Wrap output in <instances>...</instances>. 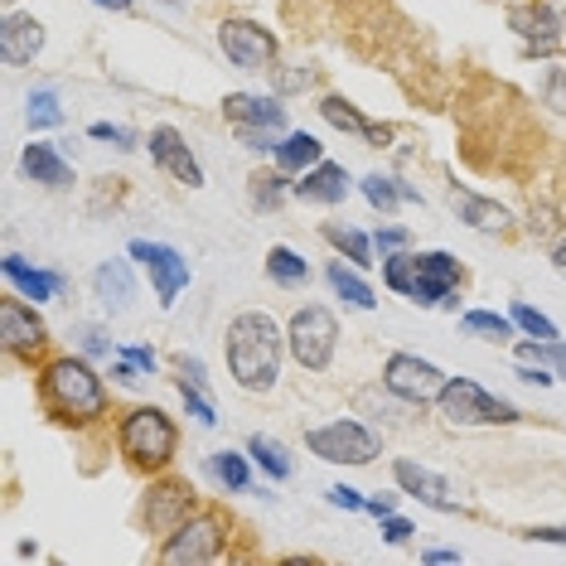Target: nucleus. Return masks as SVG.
Listing matches in <instances>:
<instances>
[{
    "instance_id": "obj_25",
    "label": "nucleus",
    "mask_w": 566,
    "mask_h": 566,
    "mask_svg": "<svg viewBox=\"0 0 566 566\" xmlns=\"http://www.w3.org/2000/svg\"><path fill=\"white\" fill-rule=\"evenodd\" d=\"M325 281H329V291L349 305V311H373V305H378V291H373L364 281V272H358L354 262H344V256L325 266Z\"/></svg>"
},
{
    "instance_id": "obj_12",
    "label": "nucleus",
    "mask_w": 566,
    "mask_h": 566,
    "mask_svg": "<svg viewBox=\"0 0 566 566\" xmlns=\"http://www.w3.org/2000/svg\"><path fill=\"white\" fill-rule=\"evenodd\" d=\"M0 344H6L10 358H30V364L44 358V349H49V325H44L40 305L24 301L20 291L0 301Z\"/></svg>"
},
{
    "instance_id": "obj_2",
    "label": "nucleus",
    "mask_w": 566,
    "mask_h": 566,
    "mask_svg": "<svg viewBox=\"0 0 566 566\" xmlns=\"http://www.w3.org/2000/svg\"><path fill=\"white\" fill-rule=\"evenodd\" d=\"M286 354H291L286 329H281L266 311H242V315L228 319L223 358H228V378H233L242 392H272Z\"/></svg>"
},
{
    "instance_id": "obj_7",
    "label": "nucleus",
    "mask_w": 566,
    "mask_h": 566,
    "mask_svg": "<svg viewBox=\"0 0 566 566\" xmlns=\"http://www.w3.org/2000/svg\"><path fill=\"white\" fill-rule=\"evenodd\" d=\"M286 349L305 373H325L339 349V319L325 305H301L286 319Z\"/></svg>"
},
{
    "instance_id": "obj_20",
    "label": "nucleus",
    "mask_w": 566,
    "mask_h": 566,
    "mask_svg": "<svg viewBox=\"0 0 566 566\" xmlns=\"http://www.w3.org/2000/svg\"><path fill=\"white\" fill-rule=\"evenodd\" d=\"M93 295L102 301V311L126 315L136 305V272H132V252L126 256H107L93 272Z\"/></svg>"
},
{
    "instance_id": "obj_21",
    "label": "nucleus",
    "mask_w": 566,
    "mask_h": 566,
    "mask_svg": "<svg viewBox=\"0 0 566 566\" xmlns=\"http://www.w3.org/2000/svg\"><path fill=\"white\" fill-rule=\"evenodd\" d=\"M349 189H354V179H349V170H344V165L319 160L315 170H305L301 179H295L291 195L301 199V203H319V209H334V203L349 199Z\"/></svg>"
},
{
    "instance_id": "obj_52",
    "label": "nucleus",
    "mask_w": 566,
    "mask_h": 566,
    "mask_svg": "<svg viewBox=\"0 0 566 566\" xmlns=\"http://www.w3.org/2000/svg\"><path fill=\"white\" fill-rule=\"evenodd\" d=\"M93 6H97V10H112V15H126L136 0H93Z\"/></svg>"
},
{
    "instance_id": "obj_26",
    "label": "nucleus",
    "mask_w": 566,
    "mask_h": 566,
    "mask_svg": "<svg viewBox=\"0 0 566 566\" xmlns=\"http://www.w3.org/2000/svg\"><path fill=\"white\" fill-rule=\"evenodd\" d=\"M276 170H286L291 179H301L305 170H315L319 160H325V146H319V136L311 132H286L281 136V150H276Z\"/></svg>"
},
{
    "instance_id": "obj_39",
    "label": "nucleus",
    "mask_w": 566,
    "mask_h": 566,
    "mask_svg": "<svg viewBox=\"0 0 566 566\" xmlns=\"http://www.w3.org/2000/svg\"><path fill=\"white\" fill-rule=\"evenodd\" d=\"M537 102L552 112V117H566V69H547L543 83H537Z\"/></svg>"
},
{
    "instance_id": "obj_34",
    "label": "nucleus",
    "mask_w": 566,
    "mask_h": 566,
    "mask_svg": "<svg viewBox=\"0 0 566 566\" xmlns=\"http://www.w3.org/2000/svg\"><path fill=\"white\" fill-rule=\"evenodd\" d=\"M24 122H30V132H49V126H63V102L54 87H34L30 97H24Z\"/></svg>"
},
{
    "instance_id": "obj_44",
    "label": "nucleus",
    "mask_w": 566,
    "mask_h": 566,
    "mask_svg": "<svg viewBox=\"0 0 566 566\" xmlns=\"http://www.w3.org/2000/svg\"><path fill=\"white\" fill-rule=\"evenodd\" d=\"M373 248H378L382 256H388V252H402V248H411V233H407V228H397V223H382L378 233H373Z\"/></svg>"
},
{
    "instance_id": "obj_16",
    "label": "nucleus",
    "mask_w": 566,
    "mask_h": 566,
    "mask_svg": "<svg viewBox=\"0 0 566 566\" xmlns=\"http://www.w3.org/2000/svg\"><path fill=\"white\" fill-rule=\"evenodd\" d=\"M150 146V165H156L160 175H170L175 185L185 189H203V165L195 160V150L185 146V136L175 132V126H156V132L146 136Z\"/></svg>"
},
{
    "instance_id": "obj_10",
    "label": "nucleus",
    "mask_w": 566,
    "mask_h": 566,
    "mask_svg": "<svg viewBox=\"0 0 566 566\" xmlns=\"http://www.w3.org/2000/svg\"><path fill=\"white\" fill-rule=\"evenodd\" d=\"M382 388H388L397 402H407V407H427L441 397L446 388V373L431 364V358H421V354H388L382 358Z\"/></svg>"
},
{
    "instance_id": "obj_30",
    "label": "nucleus",
    "mask_w": 566,
    "mask_h": 566,
    "mask_svg": "<svg viewBox=\"0 0 566 566\" xmlns=\"http://www.w3.org/2000/svg\"><path fill=\"white\" fill-rule=\"evenodd\" d=\"M209 474L228 494H248L252 489V455L248 450H213L209 455Z\"/></svg>"
},
{
    "instance_id": "obj_29",
    "label": "nucleus",
    "mask_w": 566,
    "mask_h": 566,
    "mask_svg": "<svg viewBox=\"0 0 566 566\" xmlns=\"http://www.w3.org/2000/svg\"><path fill=\"white\" fill-rule=\"evenodd\" d=\"M248 455H252V465L266 474L272 484H286L291 474H295V460H291V450L276 441V436H266V431H256L252 441H248Z\"/></svg>"
},
{
    "instance_id": "obj_42",
    "label": "nucleus",
    "mask_w": 566,
    "mask_h": 566,
    "mask_svg": "<svg viewBox=\"0 0 566 566\" xmlns=\"http://www.w3.org/2000/svg\"><path fill=\"white\" fill-rule=\"evenodd\" d=\"M78 354H87V358H112V354H117V344H112L102 329L83 325V329H78Z\"/></svg>"
},
{
    "instance_id": "obj_3",
    "label": "nucleus",
    "mask_w": 566,
    "mask_h": 566,
    "mask_svg": "<svg viewBox=\"0 0 566 566\" xmlns=\"http://www.w3.org/2000/svg\"><path fill=\"white\" fill-rule=\"evenodd\" d=\"M117 450L126 465L146 470V474H160L175 465L179 455V427L165 407H132L126 417H117Z\"/></svg>"
},
{
    "instance_id": "obj_9",
    "label": "nucleus",
    "mask_w": 566,
    "mask_h": 566,
    "mask_svg": "<svg viewBox=\"0 0 566 566\" xmlns=\"http://www.w3.org/2000/svg\"><path fill=\"white\" fill-rule=\"evenodd\" d=\"M199 509V494L189 480H179V474H156L146 489V499H140V523H146V533L156 537H170L179 523L189 518V513Z\"/></svg>"
},
{
    "instance_id": "obj_31",
    "label": "nucleus",
    "mask_w": 566,
    "mask_h": 566,
    "mask_svg": "<svg viewBox=\"0 0 566 566\" xmlns=\"http://www.w3.org/2000/svg\"><path fill=\"white\" fill-rule=\"evenodd\" d=\"M460 329L474 334V339H489V344H513L518 339L513 315H499V311H465L460 315Z\"/></svg>"
},
{
    "instance_id": "obj_23",
    "label": "nucleus",
    "mask_w": 566,
    "mask_h": 566,
    "mask_svg": "<svg viewBox=\"0 0 566 566\" xmlns=\"http://www.w3.org/2000/svg\"><path fill=\"white\" fill-rule=\"evenodd\" d=\"M0 272H6V281L15 286L24 301H34V305H44V301H54L59 291H69V281H63L59 272H44V266H34V262H24L20 252H6V262H0Z\"/></svg>"
},
{
    "instance_id": "obj_8",
    "label": "nucleus",
    "mask_w": 566,
    "mask_h": 566,
    "mask_svg": "<svg viewBox=\"0 0 566 566\" xmlns=\"http://www.w3.org/2000/svg\"><path fill=\"white\" fill-rule=\"evenodd\" d=\"M126 252H132V262L150 276V291H156L160 311H175V301L189 291V281H195V272H189L185 256H179L170 242H150V238H136Z\"/></svg>"
},
{
    "instance_id": "obj_17",
    "label": "nucleus",
    "mask_w": 566,
    "mask_h": 566,
    "mask_svg": "<svg viewBox=\"0 0 566 566\" xmlns=\"http://www.w3.org/2000/svg\"><path fill=\"white\" fill-rule=\"evenodd\" d=\"M20 170L30 185L49 189V195H69L73 185H78V175H73V165L63 160L59 146H49V140H30V146L20 150Z\"/></svg>"
},
{
    "instance_id": "obj_46",
    "label": "nucleus",
    "mask_w": 566,
    "mask_h": 566,
    "mask_svg": "<svg viewBox=\"0 0 566 566\" xmlns=\"http://www.w3.org/2000/svg\"><path fill=\"white\" fill-rule=\"evenodd\" d=\"M329 504H334V509H344V513H364L368 494H358L354 484H334V489H329Z\"/></svg>"
},
{
    "instance_id": "obj_22",
    "label": "nucleus",
    "mask_w": 566,
    "mask_h": 566,
    "mask_svg": "<svg viewBox=\"0 0 566 566\" xmlns=\"http://www.w3.org/2000/svg\"><path fill=\"white\" fill-rule=\"evenodd\" d=\"M223 117L228 126H266V132H286V107L281 93H228L223 97Z\"/></svg>"
},
{
    "instance_id": "obj_32",
    "label": "nucleus",
    "mask_w": 566,
    "mask_h": 566,
    "mask_svg": "<svg viewBox=\"0 0 566 566\" xmlns=\"http://www.w3.org/2000/svg\"><path fill=\"white\" fill-rule=\"evenodd\" d=\"M382 286L392 295H402V301H411V295H417V252L402 248V252L382 256Z\"/></svg>"
},
{
    "instance_id": "obj_14",
    "label": "nucleus",
    "mask_w": 566,
    "mask_h": 566,
    "mask_svg": "<svg viewBox=\"0 0 566 566\" xmlns=\"http://www.w3.org/2000/svg\"><path fill=\"white\" fill-rule=\"evenodd\" d=\"M460 272L455 252L446 248H431V252H417V295H411V305H421V311H436V305H455L460 301Z\"/></svg>"
},
{
    "instance_id": "obj_24",
    "label": "nucleus",
    "mask_w": 566,
    "mask_h": 566,
    "mask_svg": "<svg viewBox=\"0 0 566 566\" xmlns=\"http://www.w3.org/2000/svg\"><path fill=\"white\" fill-rule=\"evenodd\" d=\"M319 117H325L334 132H344V136H364L368 146H388V140H392V126H373L344 93H325V97H319Z\"/></svg>"
},
{
    "instance_id": "obj_50",
    "label": "nucleus",
    "mask_w": 566,
    "mask_h": 566,
    "mask_svg": "<svg viewBox=\"0 0 566 566\" xmlns=\"http://www.w3.org/2000/svg\"><path fill=\"white\" fill-rule=\"evenodd\" d=\"M397 499H402V489H397V494H368L364 513H373V518H382V513H397Z\"/></svg>"
},
{
    "instance_id": "obj_37",
    "label": "nucleus",
    "mask_w": 566,
    "mask_h": 566,
    "mask_svg": "<svg viewBox=\"0 0 566 566\" xmlns=\"http://www.w3.org/2000/svg\"><path fill=\"white\" fill-rule=\"evenodd\" d=\"M175 388H179V402H185V411L199 421V427H218V407H213V397L199 388V382H189V378H175Z\"/></svg>"
},
{
    "instance_id": "obj_35",
    "label": "nucleus",
    "mask_w": 566,
    "mask_h": 566,
    "mask_svg": "<svg viewBox=\"0 0 566 566\" xmlns=\"http://www.w3.org/2000/svg\"><path fill=\"white\" fill-rule=\"evenodd\" d=\"M513 358H527V364H543L557 378H566V339H518L513 344Z\"/></svg>"
},
{
    "instance_id": "obj_19",
    "label": "nucleus",
    "mask_w": 566,
    "mask_h": 566,
    "mask_svg": "<svg viewBox=\"0 0 566 566\" xmlns=\"http://www.w3.org/2000/svg\"><path fill=\"white\" fill-rule=\"evenodd\" d=\"M40 54H44V24L24 15V10H6V20H0V59L10 69H24Z\"/></svg>"
},
{
    "instance_id": "obj_38",
    "label": "nucleus",
    "mask_w": 566,
    "mask_h": 566,
    "mask_svg": "<svg viewBox=\"0 0 566 566\" xmlns=\"http://www.w3.org/2000/svg\"><path fill=\"white\" fill-rule=\"evenodd\" d=\"M513 325H518V334H527V339H562L557 334V325L537 311V305H527V301H513Z\"/></svg>"
},
{
    "instance_id": "obj_51",
    "label": "nucleus",
    "mask_w": 566,
    "mask_h": 566,
    "mask_svg": "<svg viewBox=\"0 0 566 566\" xmlns=\"http://www.w3.org/2000/svg\"><path fill=\"white\" fill-rule=\"evenodd\" d=\"M552 266H557V272L566 276V233H562L557 242H552Z\"/></svg>"
},
{
    "instance_id": "obj_49",
    "label": "nucleus",
    "mask_w": 566,
    "mask_h": 566,
    "mask_svg": "<svg viewBox=\"0 0 566 566\" xmlns=\"http://www.w3.org/2000/svg\"><path fill=\"white\" fill-rule=\"evenodd\" d=\"M315 73L301 69V73H276V93H301V87H311Z\"/></svg>"
},
{
    "instance_id": "obj_41",
    "label": "nucleus",
    "mask_w": 566,
    "mask_h": 566,
    "mask_svg": "<svg viewBox=\"0 0 566 566\" xmlns=\"http://www.w3.org/2000/svg\"><path fill=\"white\" fill-rule=\"evenodd\" d=\"M87 136H93V140H112L117 150H136L140 146L136 132H126V126H112V122H93V126H87Z\"/></svg>"
},
{
    "instance_id": "obj_54",
    "label": "nucleus",
    "mask_w": 566,
    "mask_h": 566,
    "mask_svg": "<svg viewBox=\"0 0 566 566\" xmlns=\"http://www.w3.org/2000/svg\"><path fill=\"white\" fill-rule=\"evenodd\" d=\"M165 6H179V0H165Z\"/></svg>"
},
{
    "instance_id": "obj_15",
    "label": "nucleus",
    "mask_w": 566,
    "mask_h": 566,
    "mask_svg": "<svg viewBox=\"0 0 566 566\" xmlns=\"http://www.w3.org/2000/svg\"><path fill=\"white\" fill-rule=\"evenodd\" d=\"M392 480L397 489H402L407 499H417V504H427L436 513H460L465 504H460L455 484L446 480V474H436L431 465H421V460H392Z\"/></svg>"
},
{
    "instance_id": "obj_13",
    "label": "nucleus",
    "mask_w": 566,
    "mask_h": 566,
    "mask_svg": "<svg viewBox=\"0 0 566 566\" xmlns=\"http://www.w3.org/2000/svg\"><path fill=\"white\" fill-rule=\"evenodd\" d=\"M509 30L523 40V49L533 59H552L566 40V20L557 6H547V0H513L509 6Z\"/></svg>"
},
{
    "instance_id": "obj_1",
    "label": "nucleus",
    "mask_w": 566,
    "mask_h": 566,
    "mask_svg": "<svg viewBox=\"0 0 566 566\" xmlns=\"http://www.w3.org/2000/svg\"><path fill=\"white\" fill-rule=\"evenodd\" d=\"M34 392H40V407L59 421V427L87 431V427H97V421L112 417L107 378L93 368V358L87 354L44 358L40 373H34Z\"/></svg>"
},
{
    "instance_id": "obj_43",
    "label": "nucleus",
    "mask_w": 566,
    "mask_h": 566,
    "mask_svg": "<svg viewBox=\"0 0 566 566\" xmlns=\"http://www.w3.org/2000/svg\"><path fill=\"white\" fill-rule=\"evenodd\" d=\"M513 364H518V368H513V378L527 382V388H552V382H562L557 373L543 368V364H527V358H513Z\"/></svg>"
},
{
    "instance_id": "obj_18",
    "label": "nucleus",
    "mask_w": 566,
    "mask_h": 566,
    "mask_svg": "<svg viewBox=\"0 0 566 566\" xmlns=\"http://www.w3.org/2000/svg\"><path fill=\"white\" fill-rule=\"evenodd\" d=\"M450 209H455L460 223L474 228V233H484V238H509L513 233V213L499 199L474 195V189H460V185L450 189Z\"/></svg>"
},
{
    "instance_id": "obj_28",
    "label": "nucleus",
    "mask_w": 566,
    "mask_h": 566,
    "mask_svg": "<svg viewBox=\"0 0 566 566\" xmlns=\"http://www.w3.org/2000/svg\"><path fill=\"white\" fill-rule=\"evenodd\" d=\"M319 238H325L329 248L344 256V262H354L358 272H368V266H373V252H378V248H373V238L364 233V228H349V223H319Z\"/></svg>"
},
{
    "instance_id": "obj_5",
    "label": "nucleus",
    "mask_w": 566,
    "mask_h": 566,
    "mask_svg": "<svg viewBox=\"0 0 566 566\" xmlns=\"http://www.w3.org/2000/svg\"><path fill=\"white\" fill-rule=\"evenodd\" d=\"M436 407H441V421L455 431H474V427H513V421L523 417L513 402L504 397H494L484 388V382L474 378H446L441 397H436Z\"/></svg>"
},
{
    "instance_id": "obj_6",
    "label": "nucleus",
    "mask_w": 566,
    "mask_h": 566,
    "mask_svg": "<svg viewBox=\"0 0 566 566\" xmlns=\"http://www.w3.org/2000/svg\"><path fill=\"white\" fill-rule=\"evenodd\" d=\"M305 450H311L315 460H325V465H373V460L382 455V436L364 427L358 417H334L325 427H311L305 431Z\"/></svg>"
},
{
    "instance_id": "obj_45",
    "label": "nucleus",
    "mask_w": 566,
    "mask_h": 566,
    "mask_svg": "<svg viewBox=\"0 0 566 566\" xmlns=\"http://www.w3.org/2000/svg\"><path fill=\"white\" fill-rule=\"evenodd\" d=\"M382 543H392V547H407L411 543V533H417V527H411V518H397V513H382Z\"/></svg>"
},
{
    "instance_id": "obj_47",
    "label": "nucleus",
    "mask_w": 566,
    "mask_h": 566,
    "mask_svg": "<svg viewBox=\"0 0 566 566\" xmlns=\"http://www.w3.org/2000/svg\"><path fill=\"white\" fill-rule=\"evenodd\" d=\"M117 354H126V358H132V364H136L140 373H146V378H150V373H156V368H160V358H156V349H146V344H126V349H117Z\"/></svg>"
},
{
    "instance_id": "obj_33",
    "label": "nucleus",
    "mask_w": 566,
    "mask_h": 566,
    "mask_svg": "<svg viewBox=\"0 0 566 566\" xmlns=\"http://www.w3.org/2000/svg\"><path fill=\"white\" fill-rule=\"evenodd\" d=\"M358 189H364V199H368V203H373V209H378L382 218H388V213H397V209H402V203H407V189H402V179H392V175H378V170L358 179Z\"/></svg>"
},
{
    "instance_id": "obj_36",
    "label": "nucleus",
    "mask_w": 566,
    "mask_h": 566,
    "mask_svg": "<svg viewBox=\"0 0 566 566\" xmlns=\"http://www.w3.org/2000/svg\"><path fill=\"white\" fill-rule=\"evenodd\" d=\"M286 199H295L286 170H256L252 175V203L256 209H281Z\"/></svg>"
},
{
    "instance_id": "obj_40",
    "label": "nucleus",
    "mask_w": 566,
    "mask_h": 566,
    "mask_svg": "<svg viewBox=\"0 0 566 566\" xmlns=\"http://www.w3.org/2000/svg\"><path fill=\"white\" fill-rule=\"evenodd\" d=\"M233 132H238L242 146L256 150V156H276V150H281V136H286V132H266V126H233Z\"/></svg>"
},
{
    "instance_id": "obj_4",
    "label": "nucleus",
    "mask_w": 566,
    "mask_h": 566,
    "mask_svg": "<svg viewBox=\"0 0 566 566\" xmlns=\"http://www.w3.org/2000/svg\"><path fill=\"white\" fill-rule=\"evenodd\" d=\"M233 543V523H228L223 509H195L185 523L175 527L170 537H160V552L156 557L165 566H203V562H218Z\"/></svg>"
},
{
    "instance_id": "obj_27",
    "label": "nucleus",
    "mask_w": 566,
    "mask_h": 566,
    "mask_svg": "<svg viewBox=\"0 0 566 566\" xmlns=\"http://www.w3.org/2000/svg\"><path fill=\"white\" fill-rule=\"evenodd\" d=\"M311 262H305L295 248H286V242H276V248H266V281L281 291H301V286H311Z\"/></svg>"
},
{
    "instance_id": "obj_53",
    "label": "nucleus",
    "mask_w": 566,
    "mask_h": 566,
    "mask_svg": "<svg viewBox=\"0 0 566 566\" xmlns=\"http://www.w3.org/2000/svg\"><path fill=\"white\" fill-rule=\"evenodd\" d=\"M421 562H460V552H450V547H431V552H421Z\"/></svg>"
},
{
    "instance_id": "obj_48",
    "label": "nucleus",
    "mask_w": 566,
    "mask_h": 566,
    "mask_svg": "<svg viewBox=\"0 0 566 566\" xmlns=\"http://www.w3.org/2000/svg\"><path fill=\"white\" fill-rule=\"evenodd\" d=\"M527 543H562L566 547V523H537V527H527Z\"/></svg>"
},
{
    "instance_id": "obj_11",
    "label": "nucleus",
    "mask_w": 566,
    "mask_h": 566,
    "mask_svg": "<svg viewBox=\"0 0 566 566\" xmlns=\"http://www.w3.org/2000/svg\"><path fill=\"white\" fill-rule=\"evenodd\" d=\"M218 49H223V59L233 63V69H242V73L276 69V54H281L276 34L266 30V24H256V20H223L218 24Z\"/></svg>"
}]
</instances>
